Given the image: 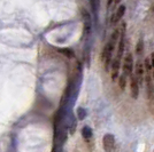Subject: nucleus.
Returning a JSON list of instances; mask_svg holds the SVG:
<instances>
[{"mask_svg": "<svg viewBox=\"0 0 154 152\" xmlns=\"http://www.w3.org/2000/svg\"><path fill=\"white\" fill-rule=\"evenodd\" d=\"M125 30H127V24L123 22L120 26V39H119L117 54H116V58L119 60H122V56L125 51Z\"/></svg>", "mask_w": 154, "mask_h": 152, "instance_id": "1", "label": "nucleus"}, {"mask_svg": "<svg viewBox=\"0 0 154 152\" xmlns=\"http://www.w3.org/2000/svg\"><path fill=\"white\" fill-rule=\"evenodd\" d=\"M134 56L131 53H128L123 58V75L128 78L131 77L134 73Z\"/></svg>", "mask_w": 154, "mask_h": 152, "instance_id": "2", "label": "nucleus"}, {"mask_svg": "<svg viewBox=\"0 0 154 152\" xmlns=\"http://www.w3.org/2000/svg\"><path fill=\"white\" fill-rule=\"evenodd\" d=\"M103 143L105 152L115 151V137L113 134H106L103 139Z\"/></svg>", "mask_w": 154, "mask_h": 152, "instance_id": "3", "label": "nucleus"}, {"mask_svg": "<svg viewBox=\"0 0 154 152\" xmlns=\"http://www.w3.org/2000/svg\"><path fill=\"white\" fill-rule=\"evenodd\" d=\"M82 17H83V22H84V33L85 34H89L91 32V29H92V17H91V14L83 8L82 9Z\"/></svg>", "mask_w": 154, "mask_h": 152, "instance_id": "4", "label": "nucleus"}, {"mask_svg": "<svg viewBox=\"0 0 154 152\" xmlns=\"http://www.w3.org/2000/svg\"><path fill=\"white\" fill-rule=\"evenodd\" d=\"M124 13H125V6H124V5H120L119 8L116 9V13H114L112 15L109 24H110V25H115L116 23H119V22L123 19Z\"/></svg>", "mask_w": 154, "mask_h": 152, "instance_id": "5", "label": "nucleus"}, {"mask_svg": "<svg viewBox=\"0 0 154 152\" xmlns=\"http://www.w3.org/2000/svg\"><path fill=\"white\" fill-rule=\"evenodd\" d=\"M139 83H138V79L136 78L135 75L130 77V92H131V96L132 98L137 100L138 96H139Z\"/></svg>", "mask_w": 154, "mask_h": 152, "instance_id": "6", "label": "nucleus"}, {"mask_svg": "<svg viewBox=\"0 0 154 152\" xmlns=\"http://www.w3.org/2000/svg\"><path fill=\"white\" fill-rule=\"evenodd\" d=\"M120 68H121V60L115 57L113 60V62H112V66H110V76H112L113 81L119 79V77H120Z\"/></svg>", "mask_w": 154, "mask_h": 152, "instance_id": "7", "label": "nucleus"}, {"mask_svg": "<svg viewBox=\"0 0 154 152\" xmlns=\"http://www.w3.org/2000/svg\"><path fill=\"white\" fill-rule=\"evenodd\" d=\"M136 78L138 79V83L140 85L143 80L145 79V68H144V63H141L140 61H138L136 64Z\"/></svg>", "mask_w": 154, "mask_h": 152, "instance_id": "8", "label": "nucleus"}, {"mask_svg": "<svg viewBox=\"0 0 154 152\" xmlns=\"http://www.w3.org/2000/svg\"><path fill=\"white\" fill-rule=\"evenodd\" d=\"M114 47H115V45L113 44V42H110L108 41L106 46L103 47V53H101V61H105L106 60V57L109 56V55H113V51H114Z\"/></svg>", "mask_w": 154, "mask_h": 152, "instance_id": "9", "label": "nucleus"}, {"mask_svg": "<svg viewBox=\"0 0 154 152\" xmlns=\"http://www.w3.org/2000/svg\"><path fill=\"white\" fill-rule=\"evenodd\" d=\"M59 53L63 54L64 56H67L68 58H75V53H74V51L70 49V48H60V49H59Z\"/></svg>", "mask_w": 154, "mask_h": 152, "instance_id": "10", "label": "nucleus"}, {"mask_svg": "<svg viewBox=\"0 0 154 152\" xmlns=\"http://www.w3.org/2000/svg\"><path fill=\"white\" fill-rule=\"evenodd\" d=\"M92 129H91L89 126H84L82 128V136H83L85 139H89L92 137Z\"/></svg>", "mask_w": 154, "mask_h": 152, "instance_id": "11", "label": "nucleus"}, {"mask_svg": "<svg viewBox=\"0 0 154 152\" xmlns=\"http://www.w3.org/2000/svg\"><path fill=\"white\" fill-rule=\"evenodd\" d=\"M144 68L145 73H152V63H151V57H146L144 61Z\"/></svg>", "mask_w": 154, "mask_h": 152, "instance_id": "12", "label": "nucleus"}, {"mask_svg": "<svg viewBox=\"0 0 154 152\" xmlns=\"http://www.w3.org/2000/svg\"><path fill=\"white\" fill-rule=\"evenodd\" d=\"M88 115V112H86V109L84 108H78L77 109V118L78 120H84Z\"/></svg>", "mask_w": 154, "mask_h": 152, "instance_id": "13", "label": "nucleus"}, {"mask_svg": "<svg viewBox=\"0 0 154 152\" xmlns=\"http://www.w3.org/2000/svg\"><path fill=\"white\" fill-rule=\"evenodd\" d=\"M143 51H144V40L139 39L137 45H136V53H137V55H141Z\"/></svg>", "mask_w": 154, "mask_h": 152, "instance_id": "14", "label": "nucleus"}, {"mask_svg": "<svg viewBox=\"0 0 154 152\" xmlns=\"http://www.w3.org/2000/svg\"><path fill=\"white\" fill-rule=\"evenodd\" d=\"M119 86H120V88L122 89V90L125 89V86H127V77L124 76L123 73L119 77Z\"/></svg>", "mask_w": 154, "mask_h": 152, "instance_id": "15", "label": "nucleus"}, {"mask_svg": "<svg viewBox=\"0 0 154 152\" xmlns=\"http://www.w3.org/2000/svg\"><path fill=\"white\" fill-rule=\"evenodd\" d=\"M120 39V29H115L114 32H113V34H112V38H110V42H113V44L115 45L116 41Z\"/></svg>", "mask_w": 154, "mask_h": 152, "instance_id": "16", "label": "nucleus"}, {"mask_svg": "<svg viewBox=\"0 0 154 152\" xmlns=\"http://www.w3.org/2000/svg\"><path fill=\"white\" fill-rule=\"evenodd\" d=\"M91 9L93 15H97V9H98V0H90Z\"/></svg>", "mask_w": 154, "mask_h": 152, "instance_id": "17", "label": "nucleus"}, {"mask_svg": "<svg viewBox=\"0 0 154 152\" xmlns=\"http://www.w3.org/2000/svg\"><path fill=\"white\" fill-rule=\"evenodd\" d=\"M113 4H114V0H107V10L109 12V8L113 6Z\"/></svg>", "mask_w": 154, "mask_h": 152, "instance_id": "18", "label": "nucleus"}]
</instances>
